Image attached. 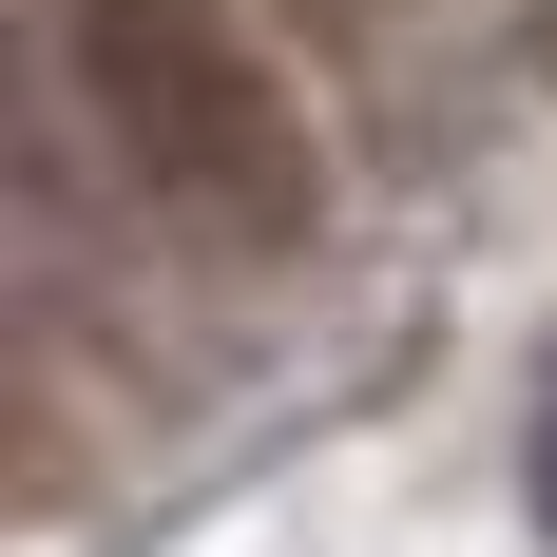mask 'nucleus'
<instances>
[{
    "mask_svg": "<svg viewBox=\"0 0 557 557\" xmlns=\"http://www.w3.org/2000/svg\"><path fill=\"white\" fill-rule=\"evenodd\" d=\"M39 20H58V77L97 97L115 173H135L193 250L270 270V250L327 231V135H308V97L270 77V39H231L212 0H39Z\"/></svg>",
    "mask_w": 557,
    "mask_h": 557,
    "instance_id": "obj_1",
    "label": "nucleus"
},
{
    "mask_svg": "<svg viewBox=\"0 0 557 557\" xmlns=\"http://www.w3.org/2000/svg\"><path fill=\"white\" fill-rule=\"evenodd\" d=\"M539 519H557V385H539Z\"/></svg>",
    "mask_w": 557,
    "mask_h": 557,
    "instance_id": "obj_2",
    "label": "nucleus"
}]
</instances>
